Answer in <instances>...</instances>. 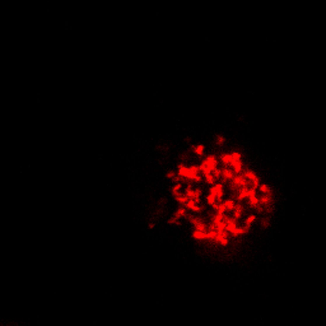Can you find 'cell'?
<instances>
[{"label": "cell", "mask_w": 326, "mask_h": 326, "mask_svg": "<svg viewBox=\"0 0 326 326\" xmlns=\"http://www.w3.org/2000/svg\"><path fill=\"white\" fill-rule=\"evenodd\" d=\"M171 223L191 240L226 248L266 223L274 190L238 149L199 143L168 171Z\"/></svg>", "instance_id": "6da1fadb"}]
</instances>
